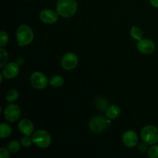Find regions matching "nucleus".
<instances>
[{
	"label": "nucleus",
	"mask_w": 158,
	"mask_h": 158,
	"mask_svg": "<svg viewBox=\"0 0 158 158\" xmlns=\"http://www.w3.org/2000/svg\"><path fill=\"white\" fill-rule=\"evenodd\" d=\"M78 4L77 0H58L56 3V12L63 18L73 16L77 11Z\"/></svg>",
	"instance_id": "nucleus-1"
},
{
	"label": "nucleus",
	"mask_w": 158,
	"mask_h": 158,
	"mask_svg": "<svg viewBox=\"0 0 158 158\" xmlns=\"http://www.w3.org/2000/svg\"><path fill=\"white\" fill-rule=\"evenodd\" d=\"M34 39L33 31L27 25H22L16 30V40L19 46L30 44Z\"/></svg>",
	"instance_id": "nucleus-2"
},
{
	"label": "nucleus",
	"mask_w": 158,
	"mask_h": 158,
	"mask_svg": "<svg viewBox=\"0 0 158 158\" xmlns=\"http://www.w3.org/2000/svg\"><path fill=\"white\" fill-rule=\"evenodd\" d=\"M110 123L109 118L103 116H95L89 121V127L92 132L100 134L103 132Z\"/></svg>",
	"instance_id": "nucleus-3"
},
{
	"label": "nucleus",
	"mask_w": 158,
	"mask_h": 158,
	"mask_svg": "<svg viewBox=\"0 0 158 158\" xmlns=\"http://www.w3.org/2000/svg\"><path fill=\"white\" fill-rule=\"evenodd\" d=\"M143 143L148 145H154L158 143V129L153 125H147L140 132Z\"/></svg>",
	"instance_id": "nucleus-4"
},
{
	"label": "nucleus",
	"mask_w": 158,
	"mask_h": 158,
	"mask_svg": "<svg viewBox=\"0 0 158 158\" xmlns=\"http://www.w3.org/2000/svg\"><path fill=\"white\" fill-rule=\"evenodd\" d=\"M33 143L38 148L45 149L50 146L52 138L49 133L44 130H40L32 134Z\"/></svg>",
	"instance_id": "nucleus-5"
},
{
	"label": "nucleus",
	"mask_w": 158,
	"mask_h": 158,
	"mask_svg": "<svg viewBox=\"0 0 158 158\" xmlns=\"http://www.w3.org/2000/svg\"><path fill=\"white\" fill-rule=\"evenodd\" d=\"M29 81L34 88L38 89H44L49 83V80L46 75L42 73L41 72H37V71L31 74Z\"/></svg>",
	"instance_id": "nucleus-6"
},
{
	"label": "nucleus",
	"mask_w": 158,
	"mask_h": 158,
	"mask_svg": "<svg viewBox=\"0 0 158 158\" xmlns=\"http://www.w3.org/2000/svg\"><path fill=\"white\" fill-rule=\"evenodd\" d=\"M21 115V110L18 105L10 103L6 107L4 110V116L6 120L10 123L17 121Z\"/></svg>",
	"instance_id": "nucleus-7"
},
{
	"label": "nucleus",
	"mask_w": 158,
	"mask_h": 158,
	"mask_svg": "<svg viewBox=\"0 0 158 158\" xmlns=\"http://www.w3.org/2000/svg\"><path fill=\"white\" fill-rule=\"evenodd\" d=\"M78 64V57L73 52H68L63 56L61 60V66L66 70H72L77 67Z\"/></svg>",
	"instance_id": "nucleus-8"
},
{
	"label": "nucleus",
	"mask_w": 158,
	"mask_h": 158,
	"mask_svg": "<svg viewBox=\"0 0 158 158\" xmlns=\"http://www.w3.org/2000/svg\"><path fill=\"white\" fill-rule=\"evenodd\" d=\"M19 73V66L15 63H9L8 64H6L3 66L2 73L3 77H5L7 80H12L18 76Z\"/></svg>",
	"instance_id": "nucleus-9"
},
{
	"label": "nucleus",
	"mask_w": 158,
	"mask_h": 158,
	"mask_svg": "<svg viewBox=\"0 0 158 158\" xmlns=\"http://www.w3.org/2000/svg\"><path fill=\"white\" fill-rule=\"evenodd\" d=\"M137 49L140 51L141 53L149 55L153 53L155 50V44L154 42L149 39H141L139 40L137 45Z\"/></svg>",
	"instance_id": "nucleus-10"
},
{
	"label": "nucleus",
	"mask_w": 158,
	"mask_h": 158,
	"mask_svg": "<svg viewBox=\"0 0 158 158\" xmlns=\"http://www.w3.org/2000/svg\"><path fill=\"white\" fill-rule=\"evenodd\" d=\"M40 20L46 24H53L58 20L59 14L52 9H45L40 12Z\"/></svg>",
	"instance_id": "nucleus-11"
},
{
	"label": "nucleus",
	"mask_w": 158,
	"mask_h": 158,
	"mask_svg": "<svg viewBox=\"0 0 158 158\" xmlns=\"http://www.w3.org/2000/svg\"><path fill=\"white\" fill-rule=\"evenodd\" d=\"M122 140L127 148H133L138 143V137L134 131H127L123 134Z\"/></svg>",
	"instance_id": "nucleus-12"
},
{
	"label": "nucleus",
	"mask_w": 158,
	"mask_h": 158,
	"mask_svg": "<svg viewBox=\"0 0 158 158\" xmlns=\"http://www.w3.org/2000/svg\"><path fill=\"white\" fill-rule=\"evenodd\" d=\"M18 129L23 134L26 136H31L33 133L34 126L32 122L28 119H23L20 120L18 124Z\"/></svg>",
	"instance_id": "nucleus-13"
},
{
	"label": "nucleus",
	"mask_w": 158,
	"mask_h": 158,
	"mask_svg": "<svg viewBox=\"0 0 158 158\" xmlns=\"http://www.w3.org/2000/svg\"><path fill=\"white\" fill-rule=\"evenodd\" d=\"M106 116L110 120H114L117 118L120 114V109L117 105H111L106 110Z\"/></svg>",
	"instance_id": "nucleus-14"
},
{
	"label": "nucleus",
	"mask_w": 158,
	"mask_h": 158,
	"mask_svg": "<svg viewBox=\"0 0 158 158\" xmlns=\"http://www.w3.org/2000/svg\"><path fill=\"white\" fill-rule=\"evenodd\" d=\"M49 83L51 86L55 88L61 87L64 84V80L60 76H54L51 77L49 80Z\"/></svg>",
	"instance_id": "nucleus-15"
},
{
	"label": "nucleus",
	"mask_w": 158,
	"mask_h": 158,
	"mask_svg": "<svg viewBox=\"0 0 158 158\" xmlns=\"http://www.w3.org/2000/svg\"><path fill=\"white\" fill-rule=\"evenodd\" d=\"M12 133V128L6 123H1L0 124V137L1 138H6L9 137Z\"/></svg>",
	"instance_id": "nucleus-16"
},
{
	"label": "nucleus",
	"mask_w": 158,
	"mask_h": 158,
	"mask_svg": "<svg viewBox=\"0 0 158 158\" xmlns=\"http://www.w3.org/2000/svg\"><path fill=\"white\" fill-rule=\"evenodd\" d=\"M130 34H131V36L132 37L134 40H140L143 37V31L140 29L139 27H137V26H133L131 29V32H130Z\"/></svg>",
	"instance_id": "nucleus-17"
},
{
	"label": "nucleus",
	"mask_w": 158,
	"mask_h": 158,
	"mask_svg": "<svg viewBox=\"0 0 158 158\" xmlns=\"http://www.w3.org/2000/svg\"><path fill=\"white\" fill-rule=\"evenodd\" d=\"M19 92L15 89H10L7 92L6 96V99L8 102L9 103H13V102L16 101L19 98Z\"/></svg>",
	"instance_id": "nucleus-18"
},
{
	"label": "nucleus",
	"mask_w": 158,
	"mask_h": 158,
	"mask_svg": "<svg viewBox=\"0 0 158 158\" xmlns=\"http://www.w3.org/2000/svg\"><path fill=\"white\" fill-rule=\"evenodd\" d=\"M7 149L12 154H16L20 150V143L17 140H12L9 143L7 147Z\"/></svg>",
	"instance_id": "nucleus-19"
},
{
	"label": "nucleus",
	"mask_w": 158,
	"mask_h": 158,
	"mask_svg": "<svg viewBox=\"0 0 158 158\" xmlns=\"http://www.w3.org/2000/svg\"><path fill=\"white\" fill-rule=\"evenodd\" d=\"M96 106L101 111H106L107 109L108 106V102L106 99L102 98V97H99L96 100Z\"/></svg>",
	"instance_id": "nucleus-20"
},
{
	"label": "nucleus",
	"mask_w": 158,
	"mask_h": 158,
	"mask_svg": "<svg viewBox=\"0 0 158 158\" xmlns=\"http://www.w3.org/2000/svg\"><path fill=\"white\" fill-rule=\"evenodd\" d=\"M8 60V52L3 47L0 48V67H3Z\"/></svg>",
	"instance_id": "nucleus-21"
},
{
	"label": "nucleus",
	"mask_w": 158,
	"mask_h": 158,
	"mask_svg": "<svg viewBox=\"0 0 158 158\" xmlns=\"http://www.w3.org/2000/svg\"><path fill=\"white\" fill-rule=\"evenodd\" d=\"M32 143H33V140H32V137H30V136L25 135V137L22 138L21 144L23 148H30Z\"/></svg>",
	"instance_id": "nucleus-22"
},
{
	"label": "nucleus",
	"mask_w": 158,
	"mask_h": 158,
	"mask_svg": "<svg viewBox=\"0 0 158 158\" xmlns=\"http://www.w3.org/2000/svg\"><path fill=\"white\" fill-rule=\"evenodd\" d=\"M148 156L151 158H158V146L154 144L148 149Z\"/></svg>",
	"instance_id": "nucleus-23"
},
{
	"label": "nucleus",
	"mask_w": 158,
	"mask_h": 158,
	"mask_svg": "<svg viewBox=\"0 0 158 158\" xmlns=\"http://www.w3.org/2000/svg\"><path fill=\"white\" fill-rule=\"evenodd\" d=\"M8 42H9V35L6 32L2 31L0 32V46H1V47L6 46Z\"/></svg>",
	"instance_id": "nucleus-24"
},
{
	"label": "nucleus",
	"mask_w": 158,
	"mask_h": 158,
	"mask_svg": "<svg viewBox=\"0 0 158 158\" xmlns=\"http://www.w3.org/2000/svg\"><path fill=\"white\" fill-rule=\"evenodd\" d=\"M9 150L6 148H0V157L1 158H9L10 154H9Z\"/></svg>",
	"instance_id": "nucleus-25"
},
{
	"label": "nucleus",
	"mask_w": 158,
	"mask_h": 158,
	"mask_svg": "<svg viewBox=\"0 0 158 158\" xmlns=\"http://www.w3.org/2000/svg\"><path fill=\"white\" fill-rule=\"evenodd\" d=\"M148 145L146 143H141V144H140V146H139V151H140V153H145L147 151H148Z\"/></svg>",
	"instance_id": "nucleus-26"
},
{
	"label": "nucleus",
	"mask_w": 158,
	"mask_h": 158,
	"mask_svg": "<svg viewBox=\"0 0 158 158\" xmlns=\"http://www.w3.org/2000/svg\"><path fill=\"white\" fill-rule=\"evenodd\" d=\"M25 63V60L23 57H19V58L16 59V63L19 65V66H23Z\"/></svg>",
	"instance_id": "nucleus-27"
},
{
	"label": "nucleus",
	"mask_w": 158,
	"mask_h": 158,
	"mask_svg": "<svg viewBox=\"0 0 158 158\" xmlns=\"http://www.w3.org/2000/svg\"><path fill=\"white\" fill-rule=\"evenodd\" d=\"M151 6L155 8H158V0H150Z\"/></svg>",
	"instance_id": "nucleus-28"
},
{
	"label": "nucleus",
	"mask_w": 158,
	"mask_h": 158,
	"mask_svg": "<svg viewBox=\"0 0 158 158\" xmlns=\"http://www.w3.org/2000/svg\"><path fill=\"white\" fill-rule=\"evenodd\" d=\"M27 1H29V0H27Z\"/></svg>",
	"instance_id": "nucleus-29"
}]
</instances>
